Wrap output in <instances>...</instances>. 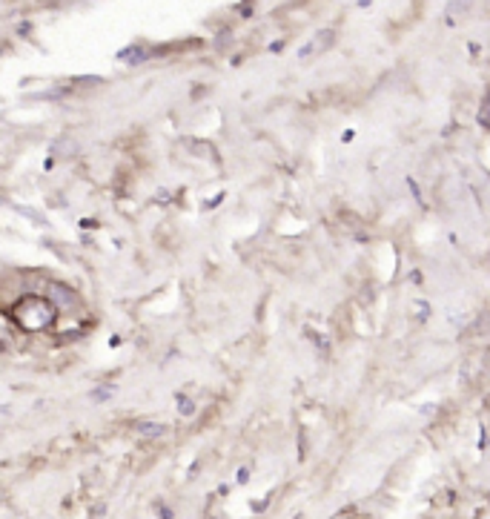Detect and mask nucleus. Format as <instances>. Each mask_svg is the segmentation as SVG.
I'll list each match as a JSON object with an SVG mask.
<instances>
[{
    "mask_svg": "<svg viewBox=\"0 0 490 519\" xmlns=\"http://www.w3.org/2000/svg\"><path fill=\"white\" fill-rule=\"evenodd\" d=\"M138 430H146L149 436H155V434H161L164 427H161V425H152V422H138Z\"/></svg>",
    "mask_w": 490,
    "mask_h": 519,
    "instance_id": "f257e3e1",
    "label": "nucleus"
},
{
    "mask_svg": "<svg viewBox=\"0 0 490 519\" xmlns=\"http://www.w3.org/2000/svg\"><path fill=\"white\" fill-rule=\"evenodd\" d=\"M178 405H181V414H186V416L193 414V402H189V399H181Z\"/></svg>",
    "mask_w": 490,
    "mask_h": 519,
    "instance_id": "f03ea898",
    "label": "nucleus"
}]
</instances>
